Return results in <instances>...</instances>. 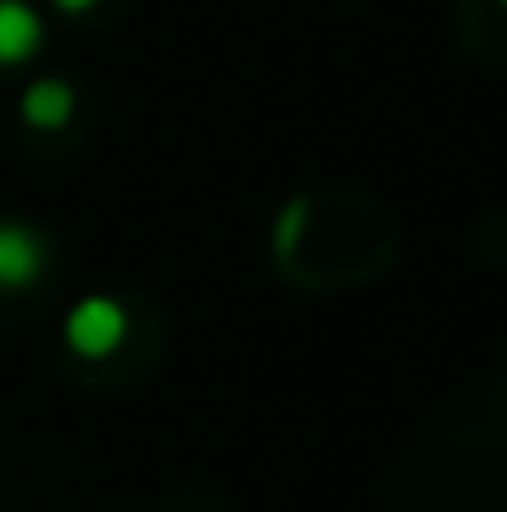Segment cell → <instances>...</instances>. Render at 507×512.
<instances>
[{
	"label": "cell",
	"mask_w": 507,
	"mask_h": 512,
	"mask_svg": "<svg viewBox=\"0 0 507 512\" xmlns=\"http://www.w3.org/2000/svg\"><path fill=\"white\" fill-rule=\"evenodd\" d=\"M125 329H130V319H125V309L115 304V299H80L75 309H70V319H65V343L80 353V358H110L120 343H125Z\"/></svg>",
	"instance_id": "cell-1"
},
{
	"label": "cell",
	"mask_w": 507,
	"mask_h": 512,
	"mask_svg": "<svg viewBox=\"0 0 507 512\" xmlns=\"http://www.w3.org/2000/svg\"><path fill=\"white\" fill-rule=\"evenodd\" d=\"M45 269V244L25 224H0V289H25Z\"/></svg>",
	"instance_id": "cell-2"
},
{
	"label": "cell",
	"mask_w": 507,
	"mask_h": 512,
	"mask_svg": "<svg viewBox=\"0 0 507 512\" xmlns=\"http://www.w3.org/2000/svg\"><path fill=\"white\" fill-rule=\"evenodd\" d=\"M45 25L35 15V5L25 0H0V65H20L40 50Z\"/></svg>",
	"instance_id": "cell-3"
},
{
	"label": "cell",
	"mask_w": 507,
	"mask_h": 512,
	"mask_svg": "<svg viewBox=\"0 0 507 512\" xmlns=\"http://www.w3.org/2000/svg\"><path fill=\"white\" fill-rule=\"evenodd\" d=\"M20 115H25L30 130H60L75 115V90L65 80H35L20 95Z\"/></svg>",
	"instance_id": "cell-4"
},
{
	"label": "cell",
	"mask_w": 507,
	"mask_h": 512,
	"mask_svg": "<svg viewBox=\"0 0 507 512\" xmlns=\"http://www.w3.org/2000/svg\"><path fill=\"white\" fill-rule=\"evenodd\" d=\"M55 5H60V10H70V15H80V10H90L95 0H55Z\"/></svg>",
	"instance_id": "cell-5"
},
{
	"label": "cell",
	"mask_w": 507,
	"mask_h": 512,
	"mask_svg": "<svg viewBox=\"0 0 507 512\" xmlns=\"http://www.w3.org/2000/svg\"><path fill=\"white\" fill-rule=\"evenodd\" d=\"M503 5H507V0H503Z\"/></svg>",
	"instance_id": "cell-6"
}]
</instances>
